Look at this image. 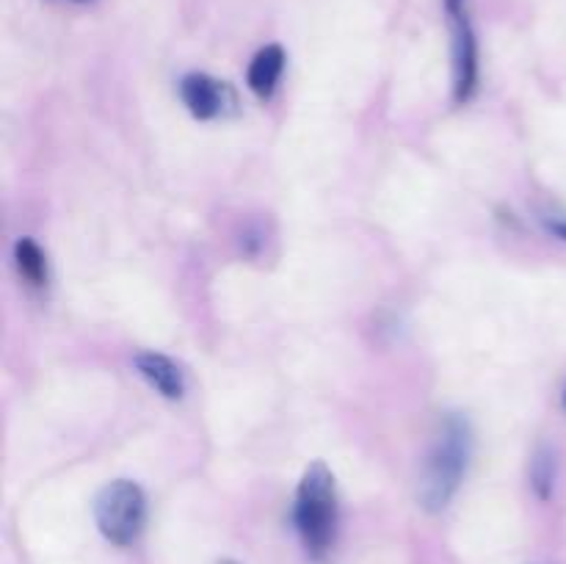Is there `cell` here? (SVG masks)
Returning a JSON list of instances; mask_svg holds the SVG:
<instances>
[{"instance_id": "6da1fadb", "label": "cell", "mask_w": 566, "mask_h": 564, "mask_svg": "<svg viewBox=\"0 0 566 564\" xmlns=\"http://www.w3.org/2000/svg\"><path fill=\"white\" fill-rule=\"evenodd\" d=\"M470 451H473V437L468 420L462 415H448L420 476L418 501L426 512L437 514L451 503L468 470Z\"/></svg>"}, {"instance_id": "7a4b0ae2", "label": "cell", "mask_w": 566, "mask_h": 564, "mask_svg": "<svg viewBox=\"0 0 566 564\" xmlns=\"http://www.w3.org/2000/svg\"><path fill=\"white\" fill-rule=\"evenodd\" d=\"M293 523L313 556H324L329 551L337 525V492L335 476L324 462H313L304 470L293 503Z\"/></svg>"}, {"instance_id": "3957f363", "label": "cell", "mask_w": 566, "mask_h": 564, "mask_svg": "<svg viewBox=\"0 0 566 564\" xmlns=\"http://www.w3.org/2000/svg\"><path fill=\"white\" fill-rule=\"evenodd\" d=\"M94 520L108 542L119 547L133 545L147 523V495L130 479L111 481L94 501Z\"/></svg>"}, {"instance_id": "277c9868", "label": "cell", "mask_w": 566, "mask_h": 564, "mask_svg": "<svg viewBox=\"0 0 566 564\" xmlns=\"http://www.w3.org/2000/svg\"><path fill=\"white\" fill-rule=\"evenodd\" d=\"M446 11L453 25V97L457 103H470L479 86V44L464 0H446Z\"/></svg>"}, {"instance_id": "5b68a950", "label": "cell", "mask_w": 566, "mask_h": 564, "mask_svg": "<svg viewBox=\"0 0 566 564\" xmlns=\"http://www.w3.org/2000/svg\"><path fill=\"white\" fill-rule=\"evenodd\" d=\"M180 100L191 116L210 122L219 116L235 114L238 111V94L230 83L210 77L205 72H191L180 81Z\"/></svg>"}, {"instance_id": "8992f818", "label": "cell", "mask_w": 566, "mask_h": 564, "mask_svg": "<svg viewBox=\"0 0 566 564\" xmlns=\"http://www.w3.org/2000/svg\"><path fill=\"white\" fill-rule=\"evenodd\" d=\"M136 370L142 374V379L164 398L177 401V398H182V393H186V374H182L180 365H177L171 357H166V354H158V352L136 354Z\"/></svg>"}, {"instance_id": "52a82bcc", "label": "cell", "mask_w": 566, "mask_h": 564, "mask_svg": "<svg viewBox=\"0 0 566 564\" xmlns=\"http://www.w3.org/2000/svg\"><path fill=\"white\" fill-rule=\"evenodd\" d=\"M282 70H285V50L280 44H265L263 50H258V55L252 59L247 72V83L260 100H271L276 92V83H280Z\"/></svg>"}, {"instance_id": "ba28073f", "label": "cell", "mask_w": 566, "mask_h": 564, "mask_svg": "<svg viewBox=\"0 0 566 564\" xmlns=\"http://www.w3.org/2000/svg\"><path fill=\"white\" fill-rule=\"evenodd\" d=\"M14 263L25 282H31V285L36 288L48 285V258H44V252L39 249L36 241L20 238V241L14 243Z\"/></svg>"}, {"instance_id": "9c48e42d", "label": "cell", "mask_w": 566, "mask_h": 564, "mask_svg": "<svg viewBox=\"0 0 566 564\" xmlns=\"http://www.w3.org/2000/svg\"><path fill=\"white\" fill-rule=\"evenodd\" d=\"M531 484H534L536 495L542 501H547L553 495V487H556V457L547 448L536 451L534 464H531Z\"/></svg>"}, {"instance_id": "30bf717a", "label": "cell", "mask_w": 566, "mask_h": 564, "mask_svg": "<svg viewBox=\"0 0 566 564\" xmlns=\"http://www.w3.org/2000/svg\"><path fill=\"white\" fill-rule=\"evenodd\" d=\"M547 230H551L553 236L562 238V241H566V219H553V221H547Z\"/></svg>"}, {"instance_id": "8fae6325", "label": "cell", "mask_w": 566, "mask_h": 564, "mask_svg": "<svg viewBox=\"0 0 566 564\" xmlns=\"http://www.w3.org/2000/svg\"><path fill=\"white\" fill-rule=\"evenodd\" d=\"M72 3H92V0H72Z\"/></svg>"}, {"instance_id": "7c38bea8", "label": "cell", "mask_w": 566, "mask_h": 564, "mask_svg": "<svg viewBox=\"0 0 566 564\" xmlns=\"http://www.w3.org/2000/svg\"><path fill=\"white\" fill-rule=\"evenodd\" d=\"M564 407H566V387H564Z\"/></svg>"}]
</instances>
